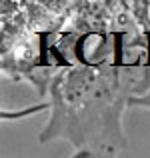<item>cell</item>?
<instances>
[{"mask_svg": "<svg viewBox=\"0 0 150 158\" xmlns=\"http://www.w3.org/2000/svg\"><path fill=\"white\" fill-rule=\"evenodd\" d=\"M68 158H90L88 154H74V156H68Z\"/></svg>", "mask_w": 150, "mask_h": 158, "instance_id": "2", "label": "cell"}, {"mask_svg": "<svg viewBox=\"0 0 150 158\" xmlns=\"http://www.w3.org/2000/svg\"><path fill=\"white\" fill-rule=\"evenodd\" d=\"M52 116L40 142L68 138L76 154L116 158L124 148L120 126L122 106L130 100V88L122 76V60L114 46L112 60L72 66L50 84Z\"/></svg>", "mask_w": 150, "mask_h": 158, "instance_id": "1", "label": "cell"}]
</instances>
